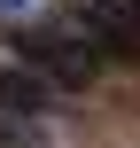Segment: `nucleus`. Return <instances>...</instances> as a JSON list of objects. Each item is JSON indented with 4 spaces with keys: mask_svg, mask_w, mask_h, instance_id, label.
Masks as SVG:
<instances>
[{
    "mask_svg": "<svg viewBox=\"0 0 140 148\" xmlns=\"http://www.w3.org/2000/svg\"><path fill=\"white\" fill-rule=\"evenodd\" d=\"M8 55H16L23 70H39L55 94H86V86L101 78V55H94L70 23H23V31L8 39Z\"/></svg>",
    "mask_w": 140,
    "mask_h": 148,
    "instance_id": "nucleus-1",
    "label": "nucleus"
},
{
    "mask_svg": "<svg viewBox=\"0 0 140 148\" xmlns=\"http://www.w3.org/2000/svg\"><path fill=\"white\" fill-rule=\"evenodd\" d=\"M55 101H62V94H55L39 70H23V62H0V109H8V117H23V125H47V117H55Z\"/></svg>",
    "mask_w": 140,
    "mask_h": 148,
    "instance_id": "nucleus-2",
    "label": "nucleus"
},
{
    "mask_svg": "<svg viewBox=\"0 0 140 148\" xmlns=\"http://www.w3.org/2000/svg\"><path fill=\"white\" fill-rule=\"evenodd\" d=\"M0 8H23V0H0Z\"/></svg>",
    "mask_w": 140,
    "mask_h": 148,
    "instance_id": "nucleus-3",
    "label": "nucleus"
}]
</instances>
